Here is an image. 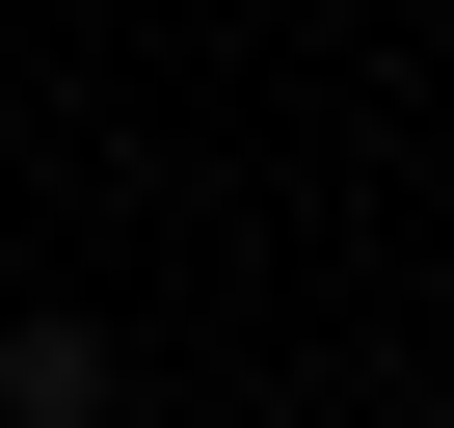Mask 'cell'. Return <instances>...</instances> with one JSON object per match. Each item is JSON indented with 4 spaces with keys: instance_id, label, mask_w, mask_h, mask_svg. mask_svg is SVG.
Returning a JSON list of instances; mask_svg holds the SVG:
<instances>
[{
    "instance_id": "6da1fadb",
    "label": "cell",
    "mask_w": 454,
    "mask_h": 428,
    "mask_svg": "<svg viewBox=\"0 0 454 428\" xmlns=\"http://www.w3.org/2000/svg\"><path fill=\"white\" fill-rule=\"evenodd\" d=\"M0 428H107V348L81 321H0Z\"/></svg>"
}]
</instances>
